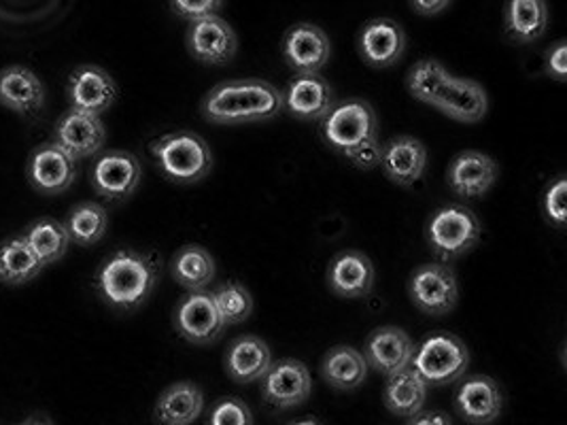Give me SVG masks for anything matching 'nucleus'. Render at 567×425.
Wrapping results in <instances>:
<instances>
[{"instance_id": "obj_1", "label": "nucleus", "mask_w": 567, "mask_h": 425, "mask_svg": "<svg viewBox=\"0 0 567 425\" xmlns=\"http://www.w3.org/2000/svg\"><path fill=\"white\" fill-rule=\"evenodd\" d=\"M284 111V92L264 80H233L215 85L205 101L203 115L217 126H240L272 120Z\"/></svg>"}, {"instance_id": "obj_2", "label": "nucleus", "mask_w": 567, "mask_h": 425, "mask_svg": "<svg viewBox=\"0 0 567 425\" xmlns=\"http://www.w3.org/2000/svg\"><path fill=\"white\" fill-rule=\"evenodd\" d=\"M157 262L154 256L132 249L115 251L96 272V290L117 311L138 309L155 290Z\"/></svg>"}, {"instance_id": "obj_3", "label": "nucleus", "mask_w": 567, "mask_h": 425, "mask_svg": "<svg viewBox=\"0 0 567 425\" xmlns=\"http://www.w3.org/2000/svg\"><path fill=\"white\" fill-rule=\"evenodd\" d=\"M321 134L332 149L353 159L379 145V120L370 103L351 99L330 108L321 120Z\"/></svg>"}, {"instance_id": "obj_4", "label": "nucleus", "mask_w": 567, "mask_h": 425, "mask_svg": "<svg viewBox=\"0 0 567 425\" xmlns=\"http://www.w3.org/2000/svg\"><path fill=\"white\" fill-rule=\"evenodd\" d=\"M150 152L162 175L173 184H196L205 179L213 166V154L200 134L189 131L164 134L152 141Z\"/></svg>"}, {"instance_id": "obj_5", "label": "nucleus", "mask_w": 567, "mask_h": 425, "mask_svg": "<svg viewBox=\"0 0 567 425\" xmlns=\"http://www.w3.org/2000/svg\"><path fill=\"white\" fill-rule=\"evenodd\" d=\"M425 237L440 260L451 262L474 249L483 237V226L467 207L449 205L432 215Z\"/></svg>"}, {"instance_id": "obj_6", "label": "nucleus", "mask_w": 567, "mask_h": 425, "mask_svg": "<svg viewBox=\"0 0 567 425\" xmlns=\"http://www.w3.org/2000/svg\"><path fill=\"white\" fill-rule=\"evenodd\" d=\"M470 364V351L464 341L449 332H436L416 346L413 371L427 385H449L464 376Z\"/></svg>"}, {"instance_id": "obj_7", "label": "nucleus", "mask_w": 567, "mask_h": 425, "mask_svg": "<svg viewBox=\"0 0 567 425\" xmlns=\"http://www.w3.org/2000/svg\"><path fill=\"white\" fill-rule=\"evenodd\" d=\"M414 307L427 315H449L460 298L455 270L446 265H423L416 268L409 283Z\"/></svg>"}, {"instance_id": "obj_8", "label": "nucleus", "mask_w": 567, "mask_h": 425, "mask_svg": "<svg viewBox=\"0 0 567 425\" xmlns=\"http://www.w3.org/2000/svg\"><path fill=\"white\" fill-rule=\"evenodd\" d=\"M173 323L181 339L192 345L215 343L226 328L213 302V293L208 292H189L183 296L175 309Z\"/></svg>"}, {"instance_id": "obj_9", "label": "nucleus", "mask_w": 567, "mask_h": 425, "mask_svg": "<svg viewBox=\"0 0 567 425\" xmlns=\"http://www.w3.org/2000/svg\"><path fill=\"white\" fill-rule=\"evenodd\" d=\"M143 168L136 156L130 152H106L92 166V186L104 200H126L141 184Z\"/></svg>"}, {"instance_id": "obj_10", "label": "nucleus", "mask_w": 567, "mask_h": 425, "mask_svg": "<svg viewBox=\"0 0 567 425\" xmlns=\"http://www.w3.org/2000/svg\"><path fill=\"white\" fill-rule=\"evenodd\" d=\"M66 96L73 111L101 117L117 101V83L101 66L83 64L71 73Z\"/></svg>"}, {"instance_id": "obj_11", "label": "nucleus", "mask_w": 567, "mask_h": 425, "mask_svg": "<svg viewBox=\"0 0 567 425\" xmlns=\"http://www.w3.org/2000/svg\"><path fill=\"white\" fill-rule=\"evenodd\" d=\"M332 55V43L323 28L315 24H296L284 39V58L287 66L298 75H319Z\"/></svg>"}, {"instance_id": "obj_12", "label": "nucleus", "mask_w": 567, "mask_h": 425, "mask_svg": "<svg viewBox=\"0 0 567 425\" xmlns=\"http://www.w3.org/2000/svg\"><path fill=\"white\" fill-rule=\"evenodd\" d=\"M28 184L43 196H55L73 186L78 164L66 156L55 143L39 145L28 158Z\"/></svg>"}, {"instance_id": "obj_13", "label": "nucleus", "mask_w": 567, "mask_h": 425, "mask_svg": "<svg viewBox=\"0 0 567 425\" xmlns=\"http://www.w3.org/2000/svg\"><path fill=\"white\" fill-rule=\"evenodd\" d=\"M185 41H187V50L198 62L213 64V66L233 62L238 50L236 32L217 13L208 15L205 20L192 22L187 28Z\"/></svg>"}, {"instance_id": "obj_14", "label": "nucleus", "mask_w": 567, "mask_h": 425, "mask_svg": "<svg viewBox=\"0 0 567 425\" xmlns=\"http://www.w3.org/2000/svg\"><path fill=\"white\" fill-rule=\"evenodd\" d=\"M104 138L106 131L101 117L71 108L58 120L52 143L78 162L96 156L104 147Z\"/></svg>"}, {"instance_id": "obj_15", "label": "nucleus", "mask_w": 567, "mask_h": 425, "mask_svg": "<svg viewBox=\"0 0 567 425\" xmlns=\"http://www.w3.org/2000/svg\"><path fill=\"white\" fill-rule=\"evenodd\" d=\"M312 381L310 372L298 360L272 362L261 376L264 400L275 408H293L309 400Z\"/></svg>"}, {"instance_id": "obj_16", "label": "nucleus", "mask_w": 567, "mask_h": 425, "mask_svg": "<svg viewBox=\"0 0 567 425\" xmlns=\"http://www.w3.org/2000/svg\"><path fill=\"white\" fill-rule=\"evenodd\" d=\"M414 351L416 346L413 339L402 328L385 325L370 334L361 355L365 364L372 366L374 371L393 376L398 372L411 369Z\"/></svg>"}, {"instance_id": "obj_17", "label": "nucleus", "mask_w": 567, "mask_h": 425, "mask_svg": "<svg viewBox=\"0 0 567 425\" xmlns=\"http://www.w3.org/2000/svg\"><path fill=\"white\" fill-rule=\"evenodd\" d=\"M358 50L365 64L374 69H388L404 55L406 34L398 22L377 18L361 28Z\"/></svg>"}, {"instance_id": "obj_18", "label": "nucleus", "mask_w": 567, "mask_h": 425, "mask_svg": "<svg viewBox=\"0 0 567 425\" xmlns=\"http://www.w3.org/2000/svg\"><path fill=\"white\" fill-rule=\"evenodd\" d=\"M499 166L495 159L481 152H462L449 164V187L464 198H481L497 182Z\"/></svg>"}, {"instance_id": "obj_19", "label": "nucleus", "mask_w": 567, "mask_h": 425, "mask_svg": "<svg viewBox=\"0 0 567 425\" xmlns=\"http://www.w3.org/2000/svg\"><path fill=\"white\" fill-rule=\"evenodd\" d=\"M389 182L411 187L423 177L427 168V149L414 136H395L381 145V162Z\"/></svg>"}, {"instance_id": "obj_20", "label": "nucleus", "mask_w": 567, "mask_h": 425, "mask_svg": "<svg viewBox=\"0 0 567 425\" xmlns=\"http://www.w3.org/2000/svg\"><path fill=\"white\" fill-rule=\"evenodd\" d=\"M0 106L32 117L45 106V85L27 66H7L0 71Z\"/></svg>"}, {"instance_id": "obj_21", "label": "nucleus", "mask_w": 567, "mask_h": 425, "mask_svg": "<svg viewBox=\"0 0 567 425\" xmlns=\"http://www.w3.org/2000/svg\"><path fill=\"white\" fill-rule=\"evenodd\" d=\"M332 106V87L321 75H296L284 92V108L305 122L323 120Z\"/></svg>"}, {"instance_id": "obj_22", "label": "nucleus", "mask_w": 567, "mask_h": 425, "mask_svg": "<svg viewBox=\"0 0 567 425\" xmlns=\"http://www.w3.org/2000/svg\"><path fill=\"white\" fill-rule=\"evenodd\" d=\"M440 113L449 115L455 122H464V124H476L487 115L489 101H487V92L481 83L472 80H460L453 77L444 83V87L440 90L434 105Z\"/></svg>"}, {"instance_id": "obj_23", "label": "nucleus", "mask_w": 567, "mask_h": 425, "mask_svg": "<svg viewBox=\"0 0 567 425\" xmlns=\"http://www.w3.org/2000/svg\"><path fill=\"white\" fill-rule=\"evenodd\" d=\"M455 406L465 422L474 425L493 424L504 406L499 385L485 374L465 379L457 390Z\"/></svg>"}, {"instance_id": "obj_24", "label": "nucleus", "mask_w": 567, "mask_h": 425, "mask_svg": "<svg viewBox=\"0 0 567 425\" xmlns=\"http://www.w3.org/2000/svg\"><path fill=\"white\" fill-rule=\"evenodd\" d=\"M328 283L330 290L340 298H363L374 286V266L361 251H344L332 260L328 270Z\"/></svg>"}, {"instance_id": "obj_25", "label": "nucleus", "mask_w": 567, "mask_h": 425, "mask_svg": "<svg viewBox=\"0 0 567 425\" xmlns=\"http://www.w3.org/2000/svg\"><path fill=\"white\" fill-rule=\"evenodd\" d=\"M205 411V394L198 385L181 381L166 387L155 402L154 417L159 425H192Z\"/></svg>"}, {"instance_id": "obj_26", "label": "nucleus", "mask_w": 567, "mask_h": 425, "mask_svg": "<svg viewBox=\"0 0 567 425\" xmlns=\"http://www.w3.org/2000/svg\"><path fill=\"white\" fill-rule=\"evenodd\" d=\"M272 364V353L266 341L247 334L236 339L226 353V371L236 383L259 381Z\"/></svg>"}, {"instance_id": "obj_27", "label": "nucleus", "mask_w": 567, "mask_h": 425, "mask_svg": "<svg viewBox=\"0 0 567 425\" xmlns=\"http://www.w3.org/2000/svg\"><path fill=\"white\" fill-rule=\"evenodd\" d=\"M548 27V4L542 0H511L504 9V28L511 41L527 45L538 41Z\"/></svg>"}, {"instance_id": "obj_28", "label": "nucleus", "mask_w": 567, "mask_h": 425, "mask_svg": "<svg viewBox=\"0 0 567 425\" xmlns=\"http://www.w3.org/2000/svg\"><path fill=\"white\" fill-rule=\"evenodd\" d=\"M383 398L393 415L414 417L421 413L427 400V383L413 369H406L389 376Z\"/></svg>"}, {"instance_id": "obj_29", "label": "nucleus", "mask_w": 567, "mask_h": 425, "mask_svg": "<svg viewBox=\"0 0 567 425\" xmlns=\"http://www.w3.org/2000/svg\"><path fill=\"white\" fill-rule=\"evenodd\" d=\"M43 270L22 235L0 242V283L27 286Z\"/></svg>"}, {"instance_id": "obj_30", "label": "nucleus", "mask_w": 567, "mask_h": 425, "mask_svg": "<svg viewBox=\"0 0 567 425\" xmlns=\"http://www.w3.org/2000/svg\"><path fill=\"white\" fill-rule=\"evenodd\" d=\"M22 237L43 268L60 262L66 256L69 245H71V239L64 230V224H60L52 217L37 219L22 232Z\"/></svg>"}, {"instance_id": "obj_31", "label": "nucleus", "mask_w": 567, "mask_h": 425, "mask_svg": "<svg viewBox=\"0 0 567 425\" xmlns=\"http://www.w3.org/2000/svg\"><path fill=\"white\" fill-rule=\"evenodd\" d=\"M321 374L336 390L351 392V390H358L363 383L368 374V364L358 349L334 346L321 362Z\"/></svg>"}, {"instance_id": "obj_32", "label": "nucleus", "mask_w": 567, "mask_h": 425, "mask_svg": "<svg viewBox=\"0 0 567 425\" xmlns=\"http://www.w3.org/2000/svg\"><path fill=\"white\" fill-rule=\"evenodd\" d=\"M173 277L189 292H205L215 279V260L205 247L185 245L173 258Z\"/></svg>"}, {"instance_id": "obj_33", "label": "nucleus", "mask_w": 567, "mask_h": 425, "mask_svg": "<svg viewBox=\"0 0 567 425\" xmlns=\"http://www.w3.org/2000/svg\"><path fill=\"white\" fill-rule=\"evenodd\" d=\"M106 226H109V215L99 203H81L69 212L64 221V230L69 239L81 247L96 245L106 235Z\"/></svg>"}, {"instance_id": "obj_34", "label": "nucleus", "mask_w": 567, "mask_h": 425, "mask_svg": "<svg viewBox=\"0 0 567 425\" xmlns=\"http://www.w3.org/2000/svg\"><path fill=\"white\" fill-rule=\"evenodd\" d=\"M449 80H451V73L440 64L439 60L425 58V60H419L411 69L406 85L416 101L425 105H434L440 90Z\"/></svg>"}, {"instance_id": "obj_35", "label": "nucleus", "mask_w": 567, "mask_h": 425, "mask_svg": "<svg viewBox=\"0 0 567 425\" xmlns=\"http://www.w3.org/2000/svg\"><path fill=\"white\" fill-rule=\"evenodd\" d=\"M213 302L219 311V318L224 321V325H238L251 318V313H254L251 292L238 281H228L224 286H219L213 292Z\"/></svg>"}, {"instance_id": "obj_36", "label": "nucleus", "mask_w": 567, "mask_h": 425, "mask_svg": "<svg viewBox=\"0 0 567 425\" xmlns=\"http://www.w3.org/2000/svg\"><path fill=\"white\" fill-rule=\"evenodd\" d=\"M207 425H254V415L243 400L224 398L213 406Z\"/></svg>"}, {"instance_id": "obj_37", "label": "nucleus", "mask_w": 567, "mask_h": 425, "mask_svg": "<svg viewBox=\"0 0 567 425\" xmlns=\"http://www.w3.org/2000/svg\"><path fill=\"white\" fill-rule=\"evenodd\" d=\"M566 196H567V182L564 177L555 179L546 194H544V203H542V209L546 219L557 226V228H564L566 224Z\"/></svg>"}, {"instance_id": "obj_38", "label": "nucleus", "mask_w": 567, "mask_h": 425, "mask_svg": "<svg viewBox=\"0 0 567 425\" xmlns=\"http://www.w3.org/2000/svg\"><path fill=\"white\" fill-rule=\"evenodd\" d=\"M171 7H173V11H175L179 18H183V20L198 22V20L208 18V15H215V11L221 7V2H215V0H203V2L179 0V2H173Z\"/></svg>"}, {"instance_id": "obj_39", "label": "nucleus", "mask_w": 567, "mask_h": 425, "mask_svg": "<svg viewBox=\"0 0 567 425\" xmlns=\"http://www.w3.org/2000/svg\"><path fill=\"white\" fill-rule=\"evenodd\" d=\"M546 73L557 81H566L567 75V48L566 41H557L546 52Z\"/></svg>"}, {"instance_id": "obj_40", "label": "nucleus", "mask_w": 567, "mask_h": 425, "mask_svg": "<svg viewBox=\"0 0 567 425\" xmlns=\"http://www.w3.org/2000/svg\"><path fill=\"white\" fill-rule=\"evenodd\" d=\"M409 425H453L451 424V419L444 415V413H440V411H432V413H419V415H414L413 419H411V424Z\"/></svg>"}, {"instance_id": "obj_41", "label": "nucleus", "mask_w": 567, "mask_h": 425, "mask_svg": "<svg viewBox=\"0 0 567 425\" xmlns=\"http://www.w3.org/2000/svg\"><path fill=\"white\" fill-rule=\"evenodd\" d=\"M411 7L421 15H436L440 11L449 9V2H411Z\"/></svg>"}, {"instance_id": "obj_42", "label": "nucleus", "mask_w": 567, "mask_h": 425, "mask_svg": "<svg viewBox=\"0 0 567 425\" xmlns=\"http://www.w3.org/2000/svg\"><path fill=\"white\" fill-rule=\"evenodd\" d=\"M20 425H52V422L45 417H28L27 422H22Z\"/></svg>"}, {"instance_id": "obj_43", "label": "nucleus", "mask_w": 567, "mask_h": 425, "mask_svg": "<svg viewBox=\"0 0 567 425\" xmlns=\"http://www.w3.org/2000/svg\"><path fill=\"white\" fill-rule=\"evenodd\" d=\"M291 425H319L317 422H312V419H305V422H296V424Z\"/></svg>"}]
</instances>
